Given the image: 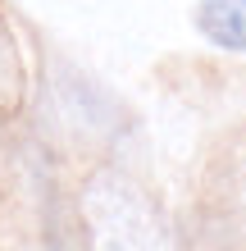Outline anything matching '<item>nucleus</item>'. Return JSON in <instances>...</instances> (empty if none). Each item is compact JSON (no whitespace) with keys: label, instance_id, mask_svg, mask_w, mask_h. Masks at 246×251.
Returning a JSON list of instances; mask_svg holds the SVG:
<instances>
[{"label":"nucleus","instance_id":"3","mask_svg":"<svg viewBox=\"0 0 246 251\" xmlns=\"http://www.w3.org/2000/svg\"><path fill=\"white\" fill-rule=\"evenodd\" d=\"M23 100H27V64L9 23L0 19V119H14L23 110Z\"/></svg>","mask_w":246,"mask_h":251},{"label":"nucleus","instance_id":"1","mask_svg":"<svg viewBox=\"0 0 246 251\" xmlns=\"http://www.w3.org/2000/svg\"><path fill=\"white\" fill-rule=\"evenodd\" d=\"M91 251H182L164 210L119 169H96L78 192Z\"/></svg>","mask_w":246,"mask_h":251},{"label":"nucleus","instance_id":"2","mask_svg":"<svg viewBox=\"0 0 246 251\" xmlns=\"http://www.w3.org/2000/svg\"><path fill=\"white\" fill-rule=\"evenodd\" d=\"M196 32L214 50L246 55V0H201L196 5Z\"/></svg>","mask_w":246,"mask_h":251}]
</instances>
